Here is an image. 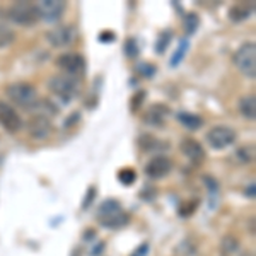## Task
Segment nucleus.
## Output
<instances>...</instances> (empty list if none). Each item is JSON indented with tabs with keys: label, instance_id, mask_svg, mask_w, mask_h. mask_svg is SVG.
<instances>
[{
	"label": "nucleus",
	"instance_id": "72a5a7b5",
	"mask_svg": "<svg viewBox=\"0 0 256 256\" xmlns=\"http://www.w3.org/2000/svg\"><path fill=\"white\" fill-rule=\"evenodd\" d=\"M241 256H254V253H250V251H242Z\"/></svg>",
	"mask_w": 256,
	"mask_h": 256
},
{
	"label": "nucleus",
	"instance_id": "cd10ccee",
	"mask_svg": "<svg viewBox=\"0 0 256 256\" xmlns=\"http://www.w3.org/2000/svg\"><path fill=\"white\" fill-rule=\"evenodd\" d=\"M144 99H146V90H140V92H137L135 94L134 98H132V111H137L140 106H142V102H144Z\"/></svg>",
	"mask_w": 256,
	"mask_h": 256
},
{
	"label": "nucleus",
	"instance_id": "2eb2a0df",
	"mask_svg": "<svg viewBox=\"0 0 256 256\" xmlns=\"http://www.w3.org/2000/svg\"><path fill=\"white\" fill-rule=\"evenodd\" d=\"M242 254V248H241V242H239L238 238L227 236L222 238L220 241V256H241Z\"/></svg>",
	"mask_w": 256,
	"mask_h": 256
},
{
	"label": "nucleus",
	"instance_id": "6e6552de",
	"mask_svg": "<svg viewBox=\"0 0 256 256\" xmlns=\"http://www.w3.org/2000/svg\"><path fill=\"white\" fill-rule=\"evenodd\" d=\"M40 12V19H44L46 22H55L62 19L65 9H67V2L64 0H41L36 4Z\"/></svg>",
	"mask_w": 256,
	"mask_h": 256
},
{
	"label": "nucleus",
	"instance_id": "bb28decb",
	"mask_svg": "<svg viewBox=\"0 0 256 256\" xmlns=\"http://www.w3.org/2000/svg\"><path fill=\"white\" fill-rule=\"evenodd\" d=\"M181 43H183V44H180V48H178V52L174 53V56L171 58L172 67L180 64V60H183V55H184V52H186V48H188V41H181Z\"/></svg>",
	"mask_w": 256,
	"mask_h": 256
},
{
	"label": "nucleus",
	"instance_id": "6ab92c4d",
	"mask_svg": "<svg viewBox=\"0 0 256 256\" xmlns=\"http://www.w3.org/2000/svg\"><path fill=\"white\" fill-rule=\"evenodd\" d=\"M101 224L104 227H108V229H118V227H123V226L128 224V216L125 212H120V214H116V216L101 220Z\"/></svg>",
	"mask_w": 256,
	"mask_h": 256
},
{
	"label": "nucleus",
	"instance_id": "4be33fe9",
	"mask_svg": "<svg viewBox=\"0 0 256 256\" xmlns=\"http://www.w3.org/2000/svg\"><path fill=\"white\" fill-rule=\"evenodd\" d=\"M198 24H200V18L195 12H190V14L184 16V28H186V32L188 34H193L196 31Z\"/></svg>",
	"mask_w": 256,
	"mask_h": 256
},
{
	"label": "nucleus",
	"instance_id": "c85d7f7f",
	"mask_svg": "<svg viewBox=\"0 0 256 256\" xmlns=\"http://www.w3.org/2000/svg\"><path fill=\"white\" fill-rule=\"evenodd\" d=\"M138 72L146 77H152L156 74V67L150 64H142V65H138Z\"/></svg>",
	"mask_w": 256,
	"mask_h": 256
},
{
	"label": "nucleus",
	"instance_id": "ddd939ff",
	"mask_svg": "<svg viewBox=\"0 0 256 256\" xmlns=\"http://www.w3.org/2000/svg\"><path fill=\"white\" fill-rule=\"evenodd\" d=\"M169 114V108L166 104H160V102H156V104H152L150 108L146 111V114H144V122L147 123V125L150 126H162L164 125V120Z\"/></svg>",
	"mask_w": 256,
	"mask_h": 256
},
{
	"label": "nucleus",
	"instance_id": "9d476101",
	"mask_svg": "<svg viewBox=\"0 0 256 256\" xmlns=\"http://www.w3.org/2000/svg\"><path fill=\"white\" fill-rule=\"evenodd\" d=\"M180 150H181V154H183L192 164H195V166H200L205 160V156H207L205 154V148L202 147V144L192 137H184L181 140Z\"/></svg>",
	"mask_w": 256,
	"mask_h": 256
},
{
	"label": "nucleus",
	"instance_id": "2f4dec72",
	"mask_svg": "<svg viewBox=\"0 0 256 256\" xmlns=\"http://www.w3.org/2000/svg\"><path fill=\"white\" fill-rule=\"evenodd\" d=\"M147 251H148V246H147V244H142V246H140L138 250L135 251V253L132 254V256H146V254H147Z\"/></svg>",
	"mask_w": 256,
	"mask_h": 256
},
{
	"label": "nucleus",
	"instance_id": "9b49d317",
	"mask_svg": "<svg viewBox=\"0 0 256 256\" xmlns=\"http://www.w3.org/2000/svg\"><path fill=\"white\" fill-rule=\"evenodd\" d=\"M0 125L9 134H18L22 128V120H20L19 113L6 101H0Z\"/></svg>",
	"mask_w": 256,
	"mask_h": 256
},
{
	"label": "nucleus",
	"instance_id": "b1692460",
	"mask_svg": "<svg viewBox=\"0 0 256 256\" xmlns=\"http://www.w3.org/2000/svg\"><path fill=\"white\" fill-rule=\"evenodd\" d=\"M238 158L242 160V162H253L254 160V146H242L238 150Z\"/></svg>",
	"mask_w": 256,
	"mask_h": 256
},
{
	"label": "nucleus",
	"instance_id": "1a4fd4ad",
	"mask_svg": "<svg viewBox=\"0 0 256 256\" xmlns=\"http://www.w3.org/2000/svg\"><path fill=\"white\" fill-rule=\"evenodd\" d=\"M28 134L34 140L48 138L50 134H52V120L40 113L32 114L30 118V122H28Z\"/></svg>",
	"mask_w": 256,
	"mask_h": 256
},
{
	"label": "nucleus",
	"instance_id": "423d86ee",
	"mask_svg": "<svg viewBox=\"0 0 256 256\" xmlns=\"http://www.w3.org/2000/svg\"><path fill=\"white\" fill-rule=\"evenodd\" d=\"M56 65L62 68V74L76 79H82V76L86 74V60L80 53H64L58 56Z\"/></svg>",
	"mask_w": 256,
	"mask_h": 256
},
{
	"label": "nucleus",
	"instance_id": "39448f33",
	"mask_svg": "<svg viewBox=\"0 0 256 256\" xmlns=\"http://www.w3.org/2000/svg\"><path fill=\"white\" fill-rule=\"evenodd\" d=\"M236 138H238L236 130H232L230 126H226V125L212 126L207 132V135H205L207 144L212 148H216V150H222V148L232 146V144L236 142Z\"/></svg>",
	"mask_w": 256,
	"mask_h": 256
},
{
	"label": "nucleus",
	"instance_id": "aec40b11",
	"mask_svg": "<svg viewBox=\"0 0 256 256\" xmlns=\"http://www.w3.org/2000/svg\"><path fill=\"white\" fill-rule=\"evenodd\" d=\"M14 41H16V32L9 26H6V24H0V48L10 46Z\"/></svg>",
	"mask_w": 256,
	"mask_h": 256
},
{
	"label": "nucleus",
	"instance_id": "f03ea898",
	"mask_svg": "<svg viewBox=\"0 0 256 256\" xmlns=\"http://www.w3.org/2000/svg\"><path fill=\"white\" fill-rule=\"evenodd\" d=\"M7 98L10 99L14 104H18L19 108L31 110L36 106V102L40 101L38 90L30 82H14V84L7 86L6 89Z\"/></svg>",
	"mask_w": 256,
	"mask_h": 256
},
{
	"label": "nucleus",
	"instance_id": "4468645a",
	"mask_svg": "<svg viewBox=\"0 0 256 256\" xmlns=\"http://www.w3.org/2000/svg\"><path fill=\"white\" fill-rule=\"evenodd\" d=\"M253 12H254V4L239 2V4H234L229 9V19L232 20V22H242V20H246L248 18H251Z\"/></svg>",
	"mask_w": 256,
	"mask_h": 256
},
{
	"label": "nucleus",
	"instance_id": "473e14b6",
	"mask_svg": "<svg viewBox=\"0 0 256 256\" xmlns=\"http://www.w3.org/2000/svg\"><path fill=\"white\" fill-rule=\"evenodd\" d=\"M254 183H251L250 186L246 188V196H251V198H254Z\"/></svg>",
	"mask_w": 256,
	"mask_h": 256
},
{
	"label": "nucleus",
	"instance_id": "393cba45",
	"mask_svg": "<svg viewBox=\"0 0 256 256\" xmlns=\"http://www.w3.org/2000/svg\"><path fill=\"white\" fill-rule=\"evenodd\" d=\"M171 38H172V32L171 31L160 32V34H159V41H158V44H156V50H158V53H164V50H166V46L169 44Z\"/></svg>",
	"mask_w": 256,
	"mask_h": 256
},
{
	"label": "nucleus",
	"instance_id": "5701e85b",
	"mask_svg": "<svg viewBox=\"0 0 256 256\" xmlns=\"http://www.w3.org/2000/svg\"><path fill=\"white\" fill-rule=\"evenodd\" d=\"M158 138L154 137V135H142L138 140V146L144 148L146 152H152L156 147H158Z\"/></svg>",
	"mask_w": 256,
	"mask_h": 256
},
{
	"label": "nucleus",
	"instance_id": "f257e3e1",
	"mask_svg": "<svg viewBox=\"0 0 256 256\" xmlns=\"http://www.w3.org/2000/svg\"><path fill=\"white\" fill-rule=\"evenodd\" d=\"M48 89L55 94L60 101L70 102L74 101L80 92V80L76 77L65 76V74H58V76H53L48 82Z\"/></svg>",
	"mask_w": 256,
	"mask_h": 256
},
{
	"label": "nucleus",
	"instance_id": "20e7f679",
	"mask_svg": "<svg viewBox=\"0 0 256 256\" xmlns=\"http://www.w3.org/2000/svg\"><path fill=\"white\" fill-rule=\"evenodd\" d=\"M7 18L19 26H32L40 20V12L36 4L16 2L7 9Z\"/></svg>",
	"mask_w": 256,
	"mask_h": 256
},
{
	"label": "nucleus",
	"instance_id": "7c9ffc66",
	"mask_svg": "<svg viewBox=\"0 0 256 256\" xmlns=\"http://www.w3.org/2000/svg\"><path fill=\"white\" fill-rule=\"evenodd\" d=\"M114 40H116V34L113 31H102L99 34V41H102V43H113Z\"/></svg>",
	"mask_w": 256,
	"mask_h": 256
},
{
	"label": "nucleus",
	"instance_id": "0eeeda50",
	"mask_svg": "<svg viewBox=\"0 0 256 256\" xmlns=\"http://www.w3.org/2000/svg\"><path fill=\"white\" fill-rule=\"evenodd\" d=\"M46 38H48L52 46L65 48V46H70V44L76 41L77 31H76V28H74V26L64 24V26H56V28H53V30H50Z\"/></svg>",
	"mask_w": 256,
	"mask_h": 256
},
{
	"label": "nucleus",
	"instance_id": "a878e982",
	"mask_svg": "<svg viewBox=\"0 0 256 256\" xmlns=\"http://www.w3.org/2000/svg\"><path fill=\"white\" fill-rule=\"evenodd\" d=\"M125 55L128 56V58H137L138 44L135 43V40H128L125 43Z\"/></svg>",
	"mask_w": 256,
	"mask_h": 256
},
{
	"label": "nucleus",
	"instance_id": "c756f323",
	"mask_svg": "<svg viewBox=\"0 0 256 256\" xmlns=\"http://www.w3.org/2000/svg\"><path fill=\"white\" fill-rule=\"evenodd\" d=\"M94 196H96V186H90L89 192H88V198H84V204H82V208H89L90 204H92Z\"/></svg>",
	"mask_w": 256,
	"mask_h": 256
},
{
	"label": "nucleus",
	"instance_id": "a211bd4d",
	"mask_svg": "<svg viewBox=\"0 0 256 256\" xmlns=\"http://www.w3.org/2000/svg\"><path fill=\"white\" fill-rule=\"evenodd\" d=\"M120 212H123V210H122V205H120L116 200H106V202H102L101 207H99L98 216L101 220H104V218L116 216Z\"/></svg>",
	"mask_w": 256,
	"mask_h": 256
},
{
	"label": "nucleus",
	"instance_id": "dca6fc26",
	"mask_svg": "<svg viewBox=\"0 0 256 256\" xmlns=\"http://www.w3.org/2000/svg\"><path fill=\"white\" fill-rule=\"evenodd\" d=\"M176 118L181 125L186 128V130H200L202 125H204V120H202V116L193 114V113H186V111H180Z\"/></svg>",
	"mask_w": 256,
	"mask_h": 256
},
{
	"label": "nucleus",
	"instance_id": "f3484780",
	"mask_svg": "<svg viewBox=\"0 0 256 256\" xmlns=\"http://www.w3.org/2000/svg\"><path fill=\"white\" fill-rule=\"evenodd\" d=\"M239 111H241L242 116L253 122V120L256 118V98H254V94H250V96L241 98V101H239Z\"/></svg>",
	"mask_w": 256,
	"mask_h": 256
},
{
	"label": "nucleus",
	"instance_id": "412c9836",
	"mask_svg": "<svg viewBox=\"0 0 256 256\" xmlns=\"http://www.w3.org/2000/svg\"><path fill=\"white\" fill-rule=\"evenodd\" d=\"M118 180H120V183L125 184V186H132V184L135 183V180H137V172H135L134 169H130V168L120 169V171H118Z\"/></svg>",
	"mask_w": 256,
	"mask_h": 256
},
{
	"label": "nucleus",
	"instance_id": "f8f14e48",
	"mask_svg": "<svg viewBox=\"0 0 256 256\" xmlns=\"http://www.w3.org/2000/svg\"><path fill=\"white\" fill-rule=\"evenodd\" d=\"M172 169V164L166 156H156L147 162L146 166V174L150 180H160V178L168 176Z\"/></svg>",
	"mask_w": 256,
	"mask_h": 256
},
{
	"label": "nucleus",
	"instance_id": "7ed1b4c3",
	"mask_svg": "<svg viewBox=\"0 0 256 256\" xmlns=\"http://www.w3.org/2000/svg\"><path fill=\"white\" fill-rule=\"evenodd\" d=\"M232 62L242 76L253 80L256 77V44L253 41L242 43L234 53Z\"/></svg>",
	"mask_w": 256,
	"mask_h": 256
}]
</instances>
